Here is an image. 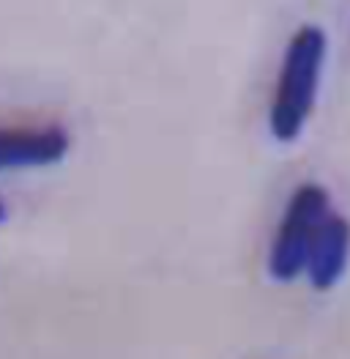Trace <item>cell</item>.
I'll list each match as a JSON object with an SVG mask.
<instances>
[{
	"label": "cell",
	"mask_w": 350,
	"mask_h": 359,
	"mask_svg": "<svg viewBox=\"0 0 350 359\" xmlns=\"http://www.w3.org/2000/svg\"><path fill=\"white\" fill-rule=\"evenodd\" d=\"M326 53H328V36L321 25L307 22L290 36L279 63L274 102L268 113V129L279 143L298 140L312 116L321 90Z\"/></svg>",
	"instance_id": "obj_1"
},
{
	"label": "cell",
	"mask_w": 350,
	"mask_h": 359,
	"mask_svg": "<svg viewBox=\"0 0 350 359\" xmlns=\"http://www.w3.org/2000/svg\"><path fill=\"white\" fill-rule=\"evenodd\" d=\"M328 214L331 198L321 184H301L293 192L268 252V274L276 283H293L298 274H304L309 244Z\"/></svg>",
	"instance_id": "obj_2"
},
{
	"label": "cell",
	"mask_w": 350,
	"mask_h": 359,
	"mask_svg": "<svg viewBox=\"0 0 350 359\" xmlns=\"http://www.w3.org/2000/svg\"><path fill=\"white\" fill-rule=\"evenodd\" d=\"M69 146L71 140L60 126H0V170L58 165Z\"/></svg>",
	"instance_id": "obj_3"
},
{
	"label": "cell",
	"mask_w": 350,
	"mask_h": 359,
	"mask_svg": "<svg viewBox=\"0 0 350 359\" xmlns=\"http://www.w3.org/2000/svg\"><path fill=\"white\" fill-rule=\"evenodd\" d=\"M350 261V222L340 214H328L315 231L309 244L304 274L315 291H331L348 271Z\"/></svg>",
	"instance_id": "obj_4"
},
{
	"label": "cell",
	"mask_w": 350,
	"mask_h": 359,
	"mask_svg": "<svg viewBox=\"0 0 350 359\" xmlns=\"http://www.w3.org/2000/svg\"><path fill=\"white\" fill-rule=\"evenodd\" d=\"M6 217H8V211H6V203H3V201H0V225H3V222H6Z\"/></svg>",
	"instance_id": "obj_5"
}]
</instances>
